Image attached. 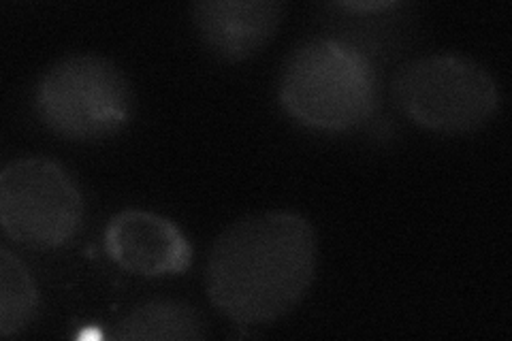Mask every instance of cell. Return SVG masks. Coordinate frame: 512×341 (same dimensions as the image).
Wrapping results in <instances>:
<instances>
[{
  "mask_svg": "<svg viewBox=\"0 0 512 341\" xmlns=\"http://www.w3.org/2000/svg\"><path fill=\"white\" fill-rule=\"evenodd\" d=\"M284 18L278 0H201L192 5V24L216 58L242 62L276 37Z\"/></svg>",
  "mask_w": 512,
  "mask_h": 341,
  "instance_id": "cell-7",
  "label": "cell"
},
{
  "mask_svg": "<svg viewBox=\"0 0 512 341\" xmlns=\"http://www.w3.org/2000/svg\"><path fill=\"white\" fill-rule=\"evenodd\" d=\"M340 9H346V11H359V13H365V11H384V9H397L402 7L399 3H340L335 5Z\"/></svg>",
  "mask_w": 512,
  "mask_h": 341,
  "instance_id": "cell-10",
  "label": "cell"
},
{
  "mask_svg": "<svg viewBox=\"0 0 512 341\" xmlns=\"http://www.w3.org/2000/svg\"><path fill=\"white\" fill-rule=\"evenodd\" d=\"M393 96L406 118L442 135L474 133L502 105L495 77L459 54H429L402 64L393 77Z\"/></svg>",
  "mask_w": 512,
  "mask_h": 341,
  "instance_id": "cell-3",
  "label": "cell"
},
{
  "mask_svg": "<svg viewBox=\"0 0 512 341\" xmlns=\"http://www.w3.org/2000/svg\"><path fill=\"white\" fill-rule=\"evenodd\" d=\"M207 335L205 320L190 303L178 299H154L128 312L114 331V339L197 341Z\"/></svg>",
  "mask_w": 512,
  "mask_h": 341,
  "instance_id": "cell-8",
  "label": "cell"
},
{
  "mask_svg": "<svg viewBox=\"0 0 512 341\" xmlns=\"http://www.w3.org/2000/svg\"><path fill=\"white\" fill-rule=\"evenodd\" d=\"M378 77L359 47L338 39H310L286 58L278 99L295 122L342 133L363 124L376 109Z\"/></svg>",
  "mask_w": 512,
  "mask_h": 341,
  "instance_id": "cell-2",
  "label": "cell"
},
{
  "mask_svg": "<svg viewBox=\"0 0 512 341\" xmlns=\"http://www.w3.org/2000/svg\"><path fill=\"white\" fill-rule=\"evenodd\" d=\"M107 256L143 278L180 275L192 265V246L178 224L152 211L124 209L105 229Z\"/></svg>",
  "mask_w": 512,
  "mask_h": 341,
  "instance_id": "cell-6",
  "label": "cell"
},
{
  "mask_svg": "<svg viewBox=\"0 0 512 341\" xmlns=\"http://www.w3.org/2000/svg\"><path fill=\"white\" fill-rule=\"evenodd\" d=\"M318 241L308 218L263 211L233 222L210 250L205 288L220 314L237 324L274 322L308 295Z\"/></svg>",
  "mask_w": 512,
  "mask_h": 341,
  "instance_id": "cell-1",
  "label": "cell"
},
{
  "mask_svg": "<svg viewBox=\"0 0 512 341\" xmlns=\"http://www.w3.org/2000/svg\"><path fill=\"white\" fill-rule=\"evenodd\" d=\"M0 222L7 237L24 248H60L82 229V192L52 158L11 160L0 173Z\"/></svg>",
  "mask_w": 512,
  "mask_h": 341,
  "instance_id": "cell-5",
  "label": "cell"
},
{
  "mask_svg": "<svg viewBox=\"0 0 512 341\" xmlns=\"http://www.w3.org/2000/svg\"><path fill=\"white\" fill-rule=\"evenodd\" d=\"M39 290L28 267L7 248L0 250V335L22 333L37 316Z\"/></svg>",
  "mask_w": 512,
  "mask_h": 341,
  "instance_id": "cell-9",
  "label": "cell"
},
{
  "mask_svg": "<svg viewBox=\"0 0 512 341\" xmlns=\"http://www.w3.org/2000/svg\"><path fill=\"white\" fill-rule=\"evenodd\" d=\"M39 120L62 139L101 141L120 133L133 116V92L114 62L71 54L43 71L35 88Z\"/></svg>",
  "mask_w": 512,
  "mask_h": 341,
  "instance_id": "cell-4",
  "label": "cell"
}]
</instances>
